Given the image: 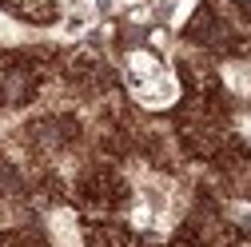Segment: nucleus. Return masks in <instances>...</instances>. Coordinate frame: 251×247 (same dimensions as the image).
<instances>
[{
	"mask_svg": "<svg viewBox=\"0 0 251 247\" xmlns=\"http://www.w3.org/2000/svg\"><path fill=\"white\" fill-rule=\"evenodd\" d=\"M124 80L136 92V100L148 104V108H168L176 96H179V84L176 76L168 72L164 60H155L151 52H132L124 60Z\"/></svg>",
	"mask_w": 251,
	"mask_h": 247,
	"instance_id": "nucleus-1",
	"label": "nucleus"
},
{
	"mask_svg": "<svg viewBox=\"0 0 251 247\" xmlns=\"http://www.w3.org/2000/svg\"><path fill=\"white\" fill-rule=\"evenodd\" d=\"M172 215H176V192H172V183L164 179H144L140 188H136V211H132V220L140 227H160L168 231L172 227Z\"/></svg>",
	"mask_w": 251,
	"mask_h": 247,
	"instance_id": "nucleus-2",
	"label": "nucleus"
},
{
	"mask_svg": "<svg viewBox=\"0 0 251 247\" xmlns=\"http://www.w3.org/2000/svg\"><path fill=\"white\" fill-rule=\"evenodd\" d=\"M52 235L64 243V247H80V235H76L72 215H56V220H52Z\"/></svg>",
	"mask_w": 251,
	"mask_h": 247,
	"instance_id": "nucleus-3",
	"label": "nucleus"
},
{
	"mask_svg": "<svg viewBox=\"0 0 251 247\" xmlns=\"http://www.w3.org/2000/svg\"><path fill=\"white\" fill-rule=\"evenodd\" d=\"M224 76H227V84L239 92V96H247L251 92V68H239V64H227L224 68Z\"/></svg>",
	"mask_w": 251,
	"mask_h": 247,
	"instance_id": "nucleus-4",
	"label": "nucleus"
},
{
	"mask_svg": "<svg viewBox=\"0 0 251 247\" xmlns=\"http://www.w3.org/2000/svg\"><path fill=\"white\" fill-rule=\"evenodd\" d=\"M0 40H20V32H16V24L0 12Z\"/></svg>",
	"mask_w": 251,
	"mask_h": 247,
	"instance_id": "nucleus-5",
	"label": "nucleus"
},
{
	"mask_svg": "<svg viewBox=\"0 0 251 247\" xmlns=\"http://www.w3.org/2000/svg\"><path fill=\"white\" fill-rule=\"evenodd\" d=\"M243 132H247V140H251V116H247V120H243Z\"/></svg>",
	"mask_w": 251,
	"mask_h": 247,
	"instance_id": "nucleus-6",
	"label": "nucleus"
}]
</instances>
